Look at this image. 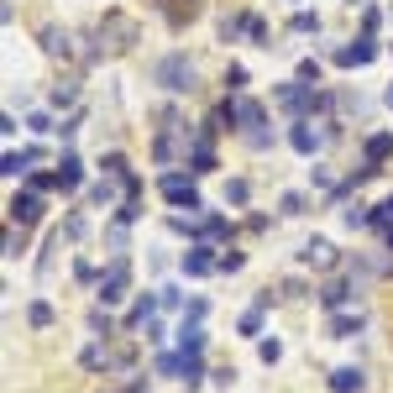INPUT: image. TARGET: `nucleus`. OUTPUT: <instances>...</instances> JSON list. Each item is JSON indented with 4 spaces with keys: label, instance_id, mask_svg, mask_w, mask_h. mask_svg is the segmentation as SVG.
I'll use <instances>...</instances> for the list:
<instances>
[{
    "label": "nucleus",
    "instance_id": "nucleus-1",
    "mask_svg": "<svg viewBox=\"0 0 393 393\" xmlns=\"http://www.w3.org/2000/svg\"><path fill=\"white\" fill-rule=\"evenodd\" d=\"M153 79H157L162 89H173V94L194 89V58H189V52H168V58H157Z\"/></svg>",
    "mask_w": 393,
    "mask_h": 393
},
{
    "label": "nucleus",
    "instance_id": "nucleus-2",
    "mask_svg": "<svg viewBox=\"0 0 393 393\" xmlns=\"http://www.w3.org/2000/svg\"><path fill=\"white\" fill-rule=\"evenodd\" d=\"M131 43H137V21L126 16V11H111V16L100 21V52L111 48V52H126Z\"/></svg>",
    "mask_w": 393,
    "mask_h": 393
},
{
    "label": "nucleus",
    "instance_id": "nucleus-3",
    "mask_svg": "<svg viewBox=\"0 0 393 393\" xmlns=\"http://www.w3.org/2000/svg\"><path fill=\"white\" fill-rule=\"evenodd\" d=\"M162 194L173 199V205H189V210H205L199 205V189H194V179H184V173H162Z\"/></svg>",
    "mask_w": 393,
    "mask_h": 393
},
{
    "label": "nucleus",
    "instance_id": "nucleus-4",
    "mask_svg": "<svg viewBox=\"0 0 393 393\" xmlns=\"http://www.w3.org/2000/svg\"><path fill=\"white\" fill-rule=\"evenodd\" d=\"M157 11H162V21H168L173 32H184V26L205 11V0H157Z\"/></svg>",
    "mask_w": 393,
    "mask_h": 393
},
{
    "label": "nucleus",
    "instance_id": "nucleus-5",
    "mask_svg": "<svg viewBox=\"0 0 393 393\" xmlns=\"http://www.w3.org/2000/svg\"><path fill=\"white\" fill-rule=\"evenodd\" d=\"M126 278H131V262H126V257H116L111 273H105V283H100V304H121V294H126Z\"/></svg>",
    "mask_w": 393,
    "mask_h": 393
},
{
    "label": "nucleus",
    "instance_id": "nucleus-6",
    "mask_svg": "<svg viewBox=\"0 0 393 393\" xmlns=\"http://www.w3.org/2000/svg\"><path fill=\"white\" fill-rule=\"evenodd\" d=\"M43 221V194L37 189H26V194L11 199V226H37Z\"/></svg>",
    "mask_w": 393,
    "mask_h": 393
},
{
    "label": "nucleus",
    "instance_id": "nucleus-7",
    "mask_svg": "<svg viewBox=\"0 0 393 393\" xmlns=\"http://www.w3.org/2000/svg\"><path fill=\"white\" fill-rule=\"evenodd\" d=\"M278 105L294 111V116H304V111H320V94H309V84H283L278 89Z\"/></svg>",
    "mask_w": 393,
    "mask_h": 393
},
{
    "label": "nucleus",
    "instance_id": "nucleus-8",
    "mask_svg": "<svg viewBox=\"0 0 393 393\" xmlns=\"http://www.w3.org/2000/svg\"><path fill=\"white\" fill-rule=\"evenodd\" d=\"M372 58H377L372 37H357L351 48H336V63H341V69H362V63H372Z\"/></svg>",
    "mask_w": 393,
    "mask_h": 393
},
{
    "label": "nucleus",
    "instance_id": "nucleus-9",
    "mask_svg": "<svg viewBox=\"0 0 393 393\" xmlns=\"http://www.w3.org/2000/svg\"><path fill=\"white\" fill-rule=\"evenodd\" d=\"M362 388H367L362 367H336V372H331V393H362Z\"/></svg>",
    "mask_w": 393,
    "mask_h": 393
},
{
    "label": "nucleus",
    "instance_id": "nucleus-10",
    "mask_svg": "<svg viewBox=\"0 0 393 393\" xmlns=\"http://www.w3.org/2000/svg\"><path fill=\"white\" fill-rule=\"evenodd\" d=\"M231 121H236V126H262V105L247 100V94H236V100H231Z\"/></svg>",
    "mask_w": 393,
    "mask_h": 393
},
{
    "label": "nucleus",
    "instance_id": "nucleus-11",
    "mask_svg": "<svg viewBox=\"0 0 393 393\" xmlns=\"http://www.w3.org/2000/svg\"><path fill=\"white\" fill-rule=\"evenodd\" d=\"M79 179H84V162H79L74 153H63L58 157V189L69 194V189H79Z\"/></svg>",
    "mask_w": 393,
    "mask_h": 393
},
{
    "label": "nucleus",
    "instance_id": "nucleus-12",
    "mask_svg": "<svg viewBox=\"0 0 393 393\" xmlns=\"http://www.w3.org/2000/svg\"><path fill=\"white\" fill-rule=\"evenodd\" d=\"M299 262H309V267H331L336 262V247H331V241H304V252H299Z\"/></svg>",
    "mask_w": 393,
    "mask_h": 393
},
{
    "label": "nucleus",
    "instance_id": "nucleus-13",
    "mask_svg": "<svg viewBox=\"0 0 393 393\" xmlns=\"http://www.w3.org/2000/svg\"><path fill=\"white\" fill-rule=\"evenodd\" d=\"M351 294H357V289H351L346 278H331V283L320 289V304H325V309H341V304L351 299Z\"/></svg>",
    "mask_w": 393,
    "mask_h": 393
},
{
    "label": "nucleus",
    "instance_id": "nucleus-14",
    "mask_svg": "<svg viewBox=\"0 0 393 393\" xmlns=\"http://www.w3.org/2000/svg\"><path fill=\"white\" fill-rule=\"evenodd\" d=\"M179 346H184V357H199V351H205V331H199V320H184L179 325Z\"/></svg>",
    "mask_w": 393,
    "mask_h": 393
},
{
    "label": "nucleus",
    "instance_id": "nucleus-15",
    "mask_svg": "<svg viewBox=\"0 0 393 393\" xmlns=\"http://www.w3.org/2000/svg\"><path fill=\"white\" fill-rule=\"evenodd\" d=\"M43 52L48 58H69V32H58V26H43Z\"/></svg>",
    "mask_w": 393,
    "mask_h": 393
},
{
    "label": "nucleus",
    "instance_id": "nucleus-16",
    "mask_svg": "<svg viewBox=\"0 0 393 393\" xmlns=\"http://www.w3.org/2000/svg\"><path fill=\"white\" fill-rule=\"evenodd\" d=\"M210 267H221V262H215V257H210V247H194V252H184V273H194V278H205V273H210Z\"/></svg>",
    "mask_w": 393,
    "mask_h": 393
},
{
    "label": "nucleus",
    "instance_id": "nucleus-17",
    "mask_svg": "<svg viewBox=\"0 0 393 393\" xmlns=\"http://www.w3.org/2000/svg\"><path fill=\"white\" fill-rule=\"evenodd\" d=\"M393 153V137L388 131H377V137H367V168H383V157Z\"/></svg>",
    "mask_w": 393,
    "mask_h": 393
},
{
    "label": "nucleus",
    "instance_id": "nucleus-18",
    "mask_svg": "<svg viewBox=\"0 0 393 393\" xmlns=\"http://www.w3.org/2000/svg\"><path fill=\"white\" fill-rule=\"evenodd\" d=\"M267 304H273V294H262V299L241 315V336H257V331H262V309H267Z\"/></svg>",
    "mask_w": 393,
    "mask_h": 393
},
{
    "label": "nucleus",
    "instance_id": "nucleus-19",
    "mask_svg": "<svg viewBox=\"0 0 393 393\" xmlns=\"http://www.w3.org/2000/svg\"><path fill=\"white\" fill-rule=\"evenodd\" d=\"M289 142H294V153H304V157H309V153H315V147H320V137H315V131H309V121H299V126L289 131Z\"/></svg>",
    "mask_w": 393,
    "mask_h": 393
},
{
    "label": "nucleus",
    "instance_id": "nucleus-20",
    "mask_svg": "<svg viewBox=\"0 0 393 393\" xmlns=\"http://www.w3.org/2000/svg\"><path fill=\"white\" fill-rule=\"evenodd\" d=\"M189 162H194V173H210V168H215V147L199 137L194 147H189Z\"/></svg>",
    "mask_w": 393,
    "mask_h": 393
},
{
    "label": "nucleus",
    "instance_id": "nucleus-21",
    "mask_svg": "<svg viewBox=\"0 0 393 393\" xmlns=\"http://www.w3.org/2000/svg\"><path fill=\"white\" fill-rule=\"evenodd\" d=\"M357 331H362V315H336V320H331V336H336V341H351Z\"/></svg>",
    "mask_w": 393,
    "mask_h": 393
},
{
    "label": "nucleus",
    "instance_id": "nucleus-22",
    "mask_svg": "<svg viewBox=\"0 0 393 393\" xmlns=\"http://www.w3.org/2000/svg\"><path fill=\"white\" fill-rule=\"evenodd\" d=\"M79 362H84L89 372H100V367H111L116 357H111V351H105V346H84V357H79Z\"/></svg>",
    "mask_w": 393,
    "mask_h": 393
},
{
    "label": "nucleus",
    "instance_id": "nucleus-23",
    "mask_svg": "<svg viewBox=\"0 0 393 393\" xmlns=\"http://www.w3.org/2000/svg\"><path fill=\"white\" fill-rule=\"evenodd\" d=\"M26 320H32L37 331H48V325H52V304H43V299H37L32 309H26Z\"/></svg>",
    "mask_w": 393,
    "mask_h": 393
},
{
    "label": "nucleus",
    "instance_id": "nucleus-24",
    "mask_svg": "<svg viewBox=\"0 0 393 393\" xmlns=\"http://www.w3.org/2000/svg\"><path fill=\"white\" fill-rule=\"evenodd\" d=\"M226 89H231V94L247 89V69H241V63H231V69H226Z\"/></svg>",
    "mask_w": 393,
    "mask_h": 393
},
{
    "label": "nucleus",
    "instance_id": "nucleus-25",
    "mask_svg": "<svg viewBox=\"0 0 393 393\" xmlns=\"http://www.w3.org/2000/svg\"><path fill=\"white\" fill-rule=\"evenodd\" d=\"M247 194H252L247 179H231V184H226V199H231V205H247Z\"/></svg>",
    "mask_w": 393,
    "mask_h": 393
},
{
    "label": "nucleus",
    "instance_id": "nucleus-26",
    "mask_svg": "<svg viewBox=\"0 0 393 393\" xmlns=\"http://www.w3.org/2000/svg\"><path fill=\"white\" fill-rule=\"evenodd\" d=\"M294 32H320V16L315 11H299V16H294Z\"/></svg>",
    "mask_w": 393,
    "mask_h": 393
},
{
    "label": "nucleus",
    "instance_id": "nucleus-27",
    "mask_svg": "<svg viewBox=\"0 0 393 393\" xmlns=\"http://www.w3.org/2000/svg\"><path fill=\"white\" fill-rule=\"evenodd\" d=\"M105 173H111V179H131V173H126V157H121V153L105 157Z\"/></svg>",
    "mask_w": 393,
    "mask_h": 393
},
{
    "label": "nucleus",
    "instance_id": "nucleus-28",
    "mask_svg": "<svg viewBox=\"0 0 393 393\" xmlns=\"http://www.w3.org/2000/svg\"><path fill=\"white\" fill-rule=\"evenodd\" d=\"M247 37H252V43H267V26H262V16H247Z\"/></svg>",
    "mask_w": 393,
    "mask_h": 393
},
{
    "label": "nucleus",
    "instance_id": "nucleus-29",
    "mask_svg": "<svg viewBox=\"0 0 393 393\" xmlns=\"http://www.w3.org/2000/svg\"><path fill=\"white\" fill-rule=\"evenodd\" d=\"M278 210H283V215H304V194H283Z\"/></svg>",
    "mask_w": 393,
    "mask_h": 393
},
{
    "label": "nucleus",
    "instance_id": "nucleus-30",
    "mask_svg": "<svg viewBox=\"0 0 393 393\" xmlns=\"http://www.w3.org/2000/svg\"><path fill=\"white\" fill-rule=\"evenodd\" d=\"M26 252V236H16V231H6V257H21Z\"/></svg>",
    "mask_w": 393,
    "mask_h": 393
},
{
    "label": "nucleus",
    "instance_id": "nucleus-31",
    "mask_svg": "<svg viewBox=\"0 0 393 393\" xmlns=\"http://www.w3.org/2000/svg\"><path fill=\"white\" fill-rule=\"evenodd\" d=\"M309 79H320V63H315V58L299 63V84H309Z\"/></svg>",
    "mask_w": 393,
    "mask_h": 393
},
{
    "label": "nucleus",
    "instance_id": "nucleus-32",
    "mask_svg": "<svg viewBox=\"0 0 393 393\" xmlns=\"http://www.w3.org/2000/svg\"><path fill=\"white\" fill-rule=\"evenodd\" d=\"M74 94H79L74 84H58V89H52V105H69V100H74Z\"/></svg>",
    "mask_w": 393,
    "mask_h": 393
},
{
    "label": "nucleus",
    "instance_id": "nucleus-33",
    "mask_svg": "<svg viewBox=\"0 0 393 393\" xmlns=\"http://www.w3.org/2000/svg\"><path fill=\"white\" fill-rule=\"evenodd\" d=\"M257 351H262V362H278V357H283V346H278V341H262Z\"/></svg>",
    "mask_w": 393,
    "mask_h": 393
},
{
    "label": "nucleus",
    "instance_id": "nucleus-34",
    "mask_svg": "<svg viewBox=\"0 0 393 393\" xmlns=\"http://www.w3.org/2000/svg\"><path fill=\"white\" fill-rule=\"evenodd\" d=\"M377 215H393V199H383V205H377Z\"/></svg>",
    "mask_w": 393,
    "mask_h": 393
},
{
    "label": "nucleus",
    "instance_id": "nucleus-35",
    "mask_svg": "<svg viewBox=\"0 0 393 393\" xmlns=\"http://www.w3.org/2000/svg\"><path fill=\"white\" fill-rule=\"evenodd\" d=\"M388 105H393V89H388Z\"/></svg>",
    "mask_w": 393,
    "mask_h": 393
}]
</instances>
